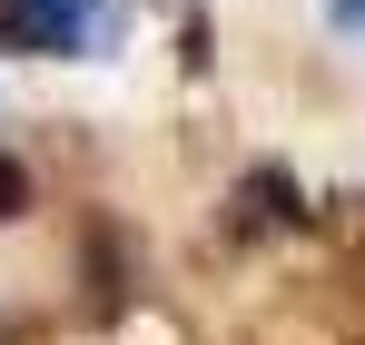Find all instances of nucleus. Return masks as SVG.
Here are the masks:
<instances>
[{
  "instance_id": "nucleus-2",
  "label": "nucleus",
  "mask_w": 365,
  "mask_h": 345,
  "mask_svg": "<svg viewBox=\"0 0 365 345\" xmlns=\"http://www.w3.org/2000/svg\"><path fill=\"white\" fill-rule=\"evenodd\" d=\"M336 20H346V30H365V0H336Z\"/></svg>"
},
{
  "instance_id": "nucleus-1",
  "label": "nucleus",
  "mask_w": 365,
  "mask_h": 345,
  "mask_svg": "<svg viewBox=\"0 0 365 345\" xmlns=\"http://www.w3.org/2000/svg\"><path fill=\"white\" fill-rule=\"evenodd\" d=\"M109 40V0H0V50L60 59V50H99Z\"/></svg>"
}]
</instances>
